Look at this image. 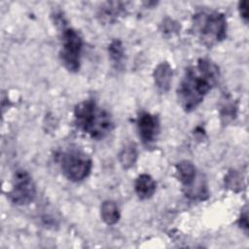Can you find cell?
Instances as JSON below:
<instances>
[{
  "label": "cell",
  "instance_id": "6da1fadb",
  "mask_svg": "<svg viewBox=\"0 0 249 249\" xmlns=\"http://www.w3.org/2000/svg\"><path fill=\"white\" fill-rule=\"evenodd\" d=\"M220 69L210 59L199 58L184 73L178 88L177 99L185 112L194 111L207 93L218 84Z\"/></svg>",
  "mask_w": 249,
  "mask_h": 249
},
{
  "label": "cell",
  "instance_id": "7a4b0ae2",
  "mask_svg": "<svg viewBox=\"0 0 249 249\" xmlns=\"http://www.w3.org/2000/svg\"><path fill=\"white\" fill-rule=\"evenodd\" d=\"M74 122L80 131L95 140L104 138L114 127L111 115L92 99L84 100L76 105Z\"/></svg>",
  "mask_w": 249,
  "mask_h": 249
},
{
  "label": "cell",
  "instance_id": "3957f363",
  "mask_svg": "<svg viewBox=\"0 0 249 249\" xmlns=\"http://www.w3.org/2000/svg\"><path fill=\"white\" fill-rule=\"evenodd\" d=\"M192 30L201 44L213 47L227 36L226 17L218 11L199 10L193 17Z\"/></svg>",
  "mask_w": 249,
  "mask_h": 249
},
{
  "label": "cell",
  "instance_id": "277c9868",
  "mask_svg": "<svg viewBox=\"0 0 249 249\" xmlns=\"http://www.w3.org/2000/svg\"><path fill=\"white\" fill-rule=\"evenodd\" d=\"M60 167L68 180L81 182L89 175L92 168V160L84 151L70 148L61 154Z\"/></svg>",
  "mask_w": 249,
  "mask_h": 249
},
{
  "label": "cell",
  "instance_id": "5b68a950",
  "mask_svg": "<svg viewBox=\"0 0 249 249\" xmlns=\"http://www.w3.org/2000/svg\"><path fill=\"white\" fill-rule=\"evenodd\" d=\"M62 47L59 57L64 67L70 72H77L81 65L83 39L74 28H64L61 34Z\"/></svg>",
  "mask_w": 249,
  "mask_h": 249
},
{
  "label": "cell",
  "instance_id": "8992f818",
  "mask_svg": "<svg viewBox=\"0 0 249 249\" xmlns=\"http://www.w3.org/2000/svg\"><path fill=\"white\" fill-rule=\"evenodd\" d=\"M36 196V186L31 175L24 169H18L13 176L10 200L16 205H27Z\"/></svg>",
  "mask_w": 249,
  "mask_h": 249
},
{
  "label": "cell",
  "instance_id": "52a82bcc",
  "mask_svg": "<svg viewBox=\"0 0 249 249\" xmlns=\"http://www.w3.org/2000/svg\"><path fill=\"white\" fill-rule=\"evenodd\" d=\"M160 120L156 115L148 112H141L137 118V129L139 137L146 145L152 144L160 133Z\"/></svg>",
  "mask_w": 249,
  "mask_h": 249
},
{
  "label": "cell",
  "instance_id": "ba28073f",
  "mask_svg": "<svg viewBox=\"0 0 249 249\" xmlns=\"http://www.w3.org/2000/svg\"><path fill=\"white\" fill-rule=\"evenodd\" d=\"M155 85L160 92H166L172 80V68L168 62H160L154 70L153 73Z\"/></svg>",
  "mask_w": 249,
  "mask_h": 249
},
{
  "label": "cell",
  "instance_id": "9c48e42d",
  "mask_svg": "<svg viewBox=\"0 0 249 249\" xmlns=\"http://www.w3.org/2000/svg\"><path fill=\"white\" fill-rule=\"evenodd\" d=\"M156 187L155 180L147 173L138 175L134 182V190L140 199H148L152 197L156 192Z\"/></svg>",
  "mask_w": 249,
  "mask_h": 249
},
{
  "label": "cell",
  "instance_id": "30bf717a",
  "mask_svg": "<svg viewBox=\"0 0 249 249\" xmlns=\"http://www.w3.org/2000/svg\"><path fill=\"white\" fill-rule=\"evenodd\" d=\"M176 176L184 188L190 187L195 183L196 177V169L190 160H181L176 164Z\"/></svg>",
  "mask_w": 249,
  "mask_h": 249
},
{
  "label": "cell",
  "instance_id": "8fae6325",
  "mask_svg": "<svg viewBox=\"0 0 249 249\" xmlns=\"http://www.w3.org/2000/svg\"><path fill=\"white\" fill-rule=\"evenodd\" d=\"M124 10V4L122 2H107L99 9L98 18L104 23H113L121 17Z\"/></svg>",
  "mask_w": 249,
  "mask_h": 249
},
{
  "label": "cell",
  "instance_id": "7c38bea8",
  "mask_svg": "<svg viewBox=\"0 0 249 249\" xmlns=\"http://www.w3.org/2000/svg\"><path fill=\"white\" fill-rule=\"evenodd\" d=\"M100 216L105 224L112 226L119 222L121 214L117 204L112 200H105L100 206Z\"/></svg>",
  "mask_w": 249,
  "mask_h": 249
},
{
  "label": "cell",
  "instance_id": "4fadbf2b",
  "mask_svg": "<svg viewBox=\"0 0 249 249\" xmlns=\"http://www.w3.org/2000/svg\"><path fill=\"white\" fill-rule=\"evenodd\" d=\"M119 160L124 168L131 167L137 160V150L133 143H129L123 148L119 154Z\"/></svg>",
  "mask_w": 249,
  "mask_h": 249
},
{
  "label": "cell",
  "instance_id": "5bb4252c",
  "mask_svg": "<svg viewBox=\"0 0 249 249\" xmlns=\"http://www.w3.org/2000/svg\"><path fill=\"white\" fill-rule=\"evenodd\" d=\"M108 53H109V56L111 58V60L114 63H121L124 55V47L123 44L120 40H113L109 47H108Z\"/></svg>",
  "mask_w": 249,
  "mask_h": 249
},
{
  "label": "cell",
  "instance_id": "9a60e30c",
  "mask_svg": "<svg viewBox=\"0 0 249 249\" xmlns=\"http://www.w3.org/2000/svg\"><path fill=\"white\" fill-rule=\"evenodd\" d=\"M238 225L246 233L248 232V214H247V210H245L243 213H241V215L238 219Z\"/></svg>",
  "mask_w": 249,
  "mask_h": 249
},
{
  "label": "cell",
  "instance_id": "2e32d148",
  "mask_svg": "<svg viewBox=\"0 0 249 249\" xmlns=\"http://www.w3.org/2000/svg\"><path fill=\"white\" fill-rule=\"evenodd\" d=\"M238 9H239V13H240V16L242 17V18L244 19L245 22H247V19H248V9H247V2L246 1H241L239 2V6H238Z\"/></svg>",
  "mask_w": 249,
  "mask_h": 249
}]
</instances>
